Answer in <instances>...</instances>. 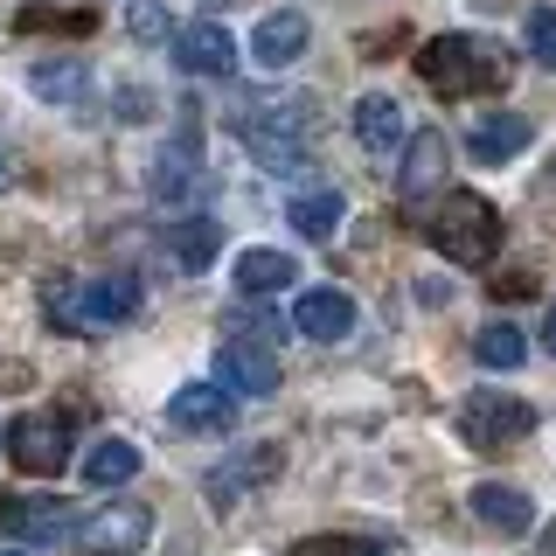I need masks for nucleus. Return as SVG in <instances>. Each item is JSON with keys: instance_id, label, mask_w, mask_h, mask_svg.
<instances>
[{"instance_id": "f257e3e1", "label": "nucleus", "mask_w": 556, "mask_h": 556, "mask_svg": "<svg viewBox=\"0 0 556 556\" xmlns=\"http://www.w3.org/2000/svg\"><path fill=\"white\" fill-rule=\"evenodd\" d=\"M417 77L439 98H473V91H501L508 84V56L480 35H431L417 49Z\"/></svg>"}, {"instance_id": "f03ea898", "label": "nucleus", "mask_w": 556, "mask_h": 556, "mask_svg": "<svg viewBox=\"0 0 556 556\" xmlns=\"http://www.w3.org/2000/svg\"><path fill=\"white\" fill-rule=\"evenodd\" d=\"M425 237L452 265H486V257L501 251V208L486 195H473V188H452V195H439V208H431Z\"/></svg>"}, {"instance_id": "7ed1b4c3", "label": "nucleus", "mask_w": 556, "mask_h": 556, "mask_svg": "<svg viewBox=\"0 0 556 556\" xmlns=\"http://www.w3.org/2000/svg\"><path fill=\"white\" fill-rule=\"evenodd\" d=\"M306 132H313L306 104H257V112L237 118V139L257 153V167H271V174H306L313 167Z\"/></svg>"}, {"instance_id": "20e7f679", "label": "nucleus", "mask_w": 556, "mask_h": 556, "mask_svg": "<svg viewBox=\"0 0 556 556\" xmlns=\"http://www.w3.org/2000/svg\"><path fill=\"white\" fill-rule=\"evenodd\" d=\"M535 431V404H521L508 390H473L459 404V439L473 452H501V445H521Z\"/></svg>"}, {"instance_id": "39448f33", "label": "nucleus", "mask_w": 556, "mask_h": 556, "mask_svg": "<svg viewBox=\"0 0 556 556\" xmlns=\"http://www.w3.org/2000/svg\"><path fill=\"white\" fill-rule=\"evenodd\" d=\"M84 556H139L153 543V508H139V501H104L98 515L77 521V535H70Z\"/></svg>"}, {"instance_id": "423d86ee", "label": "nucleus", "mask_w": 556, "mask_h": 556, "mask_svg": "<svg viewBox=\"0 0 556 556\" xmlns=\"http://www.w3.org/2000/svg\"><path fill=\"white\" fill-rule=\"evenodd\" d=\"M8 459L22 466L28 480H56L63 473V459H70V425L63 417H14L8 425Z\"/></svg>"}, {"instance_id": "0eeeda50", "label": "nucleus", "mask_w": 556, "mask_h": 556, "mask_svg": "<svg viewBox=\"0 0 556 556\" xmlns=\"http://www.w3.org/2000/svg\"><path fill=\"white\" fill-rule=\"evenodd\" d=\"M286 473V445H243V452H230V459L223 466H208V501H216V508H237L243 494H251V486H265V480H278Z\"/></svg>"}, {"instance_id": "6e6552de", "label": "nucleus", "mask_w": 556, "mask_h": 556, "mask_svg": "<svg viewBox=\"0 0 556 556\" xmlns=\"http://www.w3.org/2000/svg\"><path fill=\"white\" fill-rule=\"evenodd\" d=\"M278 376H286V369H278V355H271L265 341L230 334V341L216 348V382L230 396H278Z\"/></svg>"}, {"instance_id": "1a4fd4ad", "label": "nucleus", "mask_w": 556, "mask_h": 556, "mask_svg": "<svg viewBox=\"0 0 556 556\" xmlns=\"http://www.w3.org/2000/svg\"><path fill=\"white\" fill-rule=\"evenodd\" d=\"M167 425L188 431V439H208V431H230L237 425V396L223 382H188V390L167 396Z\"/></svg>"}, {"instance_id": "9d476101", "label": "nucleus", "mask_w": 556, "mask_h": 556, "mask_svg": "<svg viewBox=\"0 0 556 556\" xmlns=\"http://www.w3.org/2000/svg\"><path fill=\"white\" fill-rule=\"evenodd\" d=\"M355 300H348L341 286H313V292H300V306H292V327H300L306 341H320V348H334V341H348L355 334Z\"/></svg>"}, {"instance_id": "9b49d317", "label": "nucleus", "mask_w": 556, "mask_h": 556, "mask_svg": "<svg viewBox=\"0 0 556 556\" xmlns=\"http://www.w3.org/2000/svg\"><path fill=\"white\" fill-rule=\"evenodd\" d=\"M174 63H181L188 77H230L237 70V35L223 22H188L174 35Z\"/></svg>"}, {"instance_id": "f8f14e48", "label": "nucleus", "mask_w": 556, "mask_h": 556, "mask_svg": "<svg viewBox=\"0 0 556 556\" xmlns=\"http://www.w3.org/2000/svg\"><path fill=\"white\" fill-rule=\"evenodd\" d=\"M139 313V278L132 271H112V278H91L77 292V327H126Z\"/></svg>"}, {"instance_id": "ddd939ff", "label": "nucleus", "mask_w": 556, "mask_h": 556, "mask_svg": "<svg viewBox=\"0 0 556 556\" xmlns=\"http://www.w3.org/2000/svg\"><path fill=\"white\" fill-rule=\"evenodd\" d=\"M292 278H300V257L271 251V243H251V251L230 265V286L243 292V300H271V292H286Z\"/></svg>"}, {"instance_id": "4468645a", "label": "nucleus", "mask_w": 556, "mask_h": 556, "mask_svg": "<svg viewBox=\"0 0 556 556\" xmlns=\"http://www.w3.org/2000/svg\"><path fill=\"white\" fill-rule=\"evenodd\" d=\"M445 188V132H410L404 147V167H396V195L404 202H425Z\"/></svg>"}, {"instance_id": "2eb2a0df", "label": "nucleus", "mask_w": 556, "mask_h": 556, "mask_svg": "<svg viewBox=\"0 0 556 556\" xmlns=\"http://www.w3.org/2000/svg\"><path fill=\"white\" fill-rule=\"evenodd\" d=\"M529 139H535V126H529V118H521V112H486L480 126L466 132V153H473L480 167H508L515 153L529 147Z\"/></svg>"}, {"instance_id": "dca6fc26", "label": "nucleus", "mask_w": 556, "mask_h": 556, "mask_svg": "<svg viewBox=\"0 0 556 556\" xmlns=\"http://www.w3.org/2000/svg\"><path fill=\"white\" fill-rule=\"evenodd\" d=\"M306 14L300 8H278V14H265L257 22V35H251V56L265 63V70H286V63H300L306 56Z\"/></svg>"}, {"instance_id": "f3484780", "label": "nucleus", "mask_w": 556, "mask_h": 556, "mask_svg": "<svg viewBox=\"0 0 556 556\" xmlns=\"http://www.w3.org/2000/svg\"><path fill=\"white\" fill-rule=\"evenodd\" d=\"M355 139L369 153H404L410 147V126H404V104H396L390 91H369L355 104Z\"/></svg>"}, {"instance_id": "a211bd4d", "label": "nucleus", "mask_w": 556, "mask_h": 556, "mask_svg": "<svg viewBox=\"0 0 556 556\" xmlns=\"http://www.w3.org/2000/svg\"><path fill=\"white\" fill-rule=\"evenodd\" d=\"M473 515L486 521V529H501V535H529L535 529V501L521 494V486H501V480L473 486Z\"/></svg>"}, {"instance_id": "6ab92c4d", "label": "nucleus", "mask_w": 556, "mask_h": 556, "mask_svg": "<svg viewBox=\"0 0 556 556\" xmlns=\"http://www.w3.org/2000/svg\"><path fill=\"white\" fill-rule=\"evenodd\" d=\"M223 251V223L208 216H188V223H167V257L181 271H208V257Z\"/></svg>"}, {"instance_id": "aec40b11", "label": "nucleus", "mask_w": 556, "mask_h": 556, "mask_svg": "<svg viewBox=\"0 0 556 556\" xmlns=\"http://www.w3.org/2000/svg\"><path fill=\"white\" fill-rule=\"evenodd\" d=\"M292 230L300 237H313V243H327L341 230V216H348V202H341V188H306V195H292Z\"/></svg>"}, {"instance_id": "412c9836", "label": "nucleus", "mask_w": 556, "mask_h": 556, "mask_svg": "<svg viewBox=\"0 0 556 556\" xmlns=\"http://www.w3.org/2000/svg\"><path fill=\"white\" fill-rule=\"evenodd\" d=\"M28 91L42 98V104H77L84 91H91V63H77V56L35 63V70H28Z\"/></svg>"}, {"instance_id": "4be33fe9", "label": "nucleus", "mask_w": 556, "mask_h": 556, "mask_svg": "<svg viewBox=\"0 0 556 556\" xmlns=\"http://www.w3.org/2000/svg\"><path fill=\"white\" fill-rule=\"evenodd\" d=\"M202 174H195V139H174V147H161V161H153V195L161 202H181L188 188H195Z\"/></svg>"}, {"instance_id": "5701e85b", "label": "nucleus", "mask_w": 556, "mask_h": 556, "mask_svg": "<svg viewBox=\"0 0 556 556\" xmlns=\"http://www.w3.org/2000/svg\"><path fill=\"white\" fill-rule=\"evenodd\" d=\"M139 473V445L132 439H98L91 452H84V480L91 486H118Z\"/></svg>"}, {"instance_id": "b1692460", "label": "nucleus", "mask_w": 556, "mask_h": 556, "mask_svg": "<svg viewBox=\"0 0 556 556\" xmlns=\"http://www.w3.org/2000/svg\"><path fill=\"white\" fill-rule=\"evenodd\" d=\"M14 529L28 535V543H56V535H77V515H70V501H22L14 508Z\"/></svg>"}, {"instance_id": "393cba45", "label": "nucleus", "mask_w": 556, "mask_h": 556, "mask_svg": "<svg viewBox=\"0 0 556 556\" xmlns=\"http://www.w3.org/2000/svg\"><path fill=\"white\" fill-rule=\"evenodd\" d=\"M473 355H480V369H521L529 341H521V327H515V320H486L480 334H473Z\"/></svg>"}, {"instance_id": "a878e982", "label": "nucleus", "mask_w": 556, "mask_h": 556, "mask_svg": "<svg viewBox=\"0 0 556 556\" xmlns=\"http://www.w3.org/2000/svg\"><path fill=\"white\" fill-rule=\"evenodd\" d=\"M286 556H390L376 535H300Z\"/></svg>"}, {"instance_id": "bb28decb", "label": "nucleus", "mask_w": 556, "mask_h": 556, "mask_svg": "<svg viewBox=\"0 0 556 556\" xmlns=\"http://www.w3.org/2000/svg\"><path fill=\"white\" fill-rule=\"evenodd\" d=\"M126 28L139 35V42H167V35H181V22L161 8V0H132V14H126Z\"/></svg>"}, {"instance_id": "cd10ccee", "label": "nucleus", "mask_w": 556, "mask_h": 556, "mask_svg": "<svg viewBox=\"0 0 556 556\" xmlns=\"http://www.w3.org/2000/svg\"><path fill=\"white\" fill-rule=\"evenodd\" d=\"M521 42H529V56L543 70H556V8H535L529 22H521Z\"/></svg>"}, {"instance_id": "c85d7f7f", "label": "nucleus", "mask_w": 556, "mask_h": 556, "mask_svg": "<svg viewBox=\"0 0 556 556\" xmlns=\"http://www.w3.org/2000/svg\"><path fill=\"white\" fill-rule=\"evenodd\" d=\"M543 348L556 355V306H549V320H543Z\"/></svg>"}, {"instance_id": "c756f323", "label": "nucleus", "mask_w": 556, "mask_h": 556, "mask_svg": "<svg viewBox=\"0 0 556 556\" xmlns=\"http://www.w3.org/2000/svg\"><path fill=\"white\" fill-rule=\"evenodd\" d=\"M543 556H556V521H549V535H543Z\"/></svg>"}, {"instance_id": "7c9ffc66", "label": "nucleus", "mask_w": 556, "mask_h": 556, "mask_svg": "<svg viewBox=\"0 0 556 556\" xmlns=\"http://www.w3.org/2000/svg\"><path fill=\"white\" fill-rule=\"evenodd\" d=\"M0 188H8V153H0Z\"/></svg>"}, {"instance_id": "2f4dec72", "label": "nucleus", "mask_w": 556, "mask_h": 556, "mask_svg": "<svg viewBox=\"0 0 556 556\" xmlns=\"http://www.w3.org/2000/svg\"><path fill=\"white\" fill-rule=\"evenodd\" d=\"M0 556H28V549H0Z\"/></svg>"}]
</instances>
